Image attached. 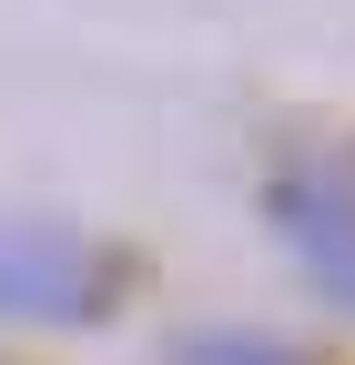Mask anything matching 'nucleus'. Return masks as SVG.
I'll return each mask as SVG.
<instances>
[{
  "mask_svg": "<svg viewBox=\"0 0 355 365\" xmlns=\"http://www.w3.org/2000/svg\"><path fill=\"white\" fill-rule=\"evenodd\" d=\"M102 284V254L71 234V223H0V314H41V325H71L92 314Z\"/></svg>",
  "mask_w": 355,
  "mask_h": 365,
  "instance_id": "obj_1",
  "label": "nucleus"
},
{
  "mask_svg": "<svg viewBox=\"0 0 355 365\" xmlns=\"http://www.w3.org/2000/svg\"><path fill=\"white\" fill-rule=\"evenodd\" d=\"M274 223L294 234V254L315 264V284L355 304V173L345 163H294L274 182Z\"/></svg>",
  "mask_w": 355,
  "mask_h": 365,
  "instance_id": "obj_2",
  "label": "nucleus"
},
{
  "mask_svg": "<svg viewBox=\"0 0 355 365\" xmlns=\"http://www.w3.org/2000/svg\"><path fill=\"white\" fill-rule=\"evenodd\" d=\"M183 365H284V355H274V345H254V335H203Z\"/></svg>",
  "mask_w": 355,
  "mask_h": 365,
  "instance_id": "obj_3",
  "label": "nucleus"
}]
</instances>
